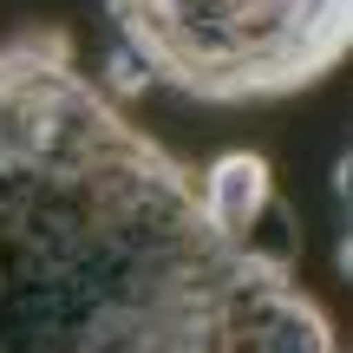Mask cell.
Instances as JSON below:
<instances>
[{
	"mask_svg": "<svg viewBox=\"0 0 353 353\" xmlns=\"http://www.w3.org/2000/svg\"><path fill=\"white\" fill-rule=\"evenodd\" d=\"M0 353H341L294 249L229 236L196 170L79 72L65 26L0 39Z\"/></svg>",
	"mask_w": 353,
	"mask_h": 353,
	"instance_id": "obj_1",
	"label": "cell"
},
{
	"mask_svg": "<svg viewBox=\"0 0 353 353\" xmlns=\"http://www.w3.org/2000/svg\"><path fill=\"white\" fill-rule=\"evenodd\" d=\"M196 190H203L210 216L229 229V236L255 242L268 203H275V170H268V157H255V151H229V157H216L210 170H196Z\"/></svg>",
	"mask_w": 353,
	"mask_h": 353,
	"instance_id": "obj_3",
	"label": "cell"
},
{
	"mask_svg": "<svg viewBox=\"0 0 353 353\" xmlns=\"http://www.w3.org/2000/svg\"><path fill=\"white\" fill-rule=\"evenodd\" d=\"M125 59L196 105H268L347 59L353 0H105Z\"/></svg>",
	"mask_w": 353,
	"mask_h": 353,
	"instance_id": "obj_2",
	"label": "cell"
}]
</instances>
